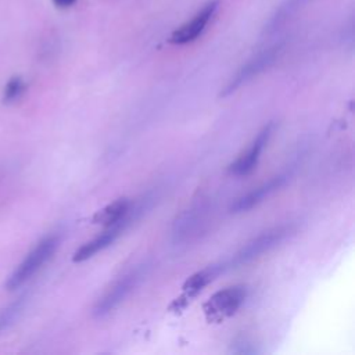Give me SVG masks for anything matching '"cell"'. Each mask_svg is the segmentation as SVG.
I'll return each mask as SVG.
<instances>
[{
	"mask_svg": "<svg viewBox=\"0 0 355 355\" xmlns=\"http://www.w3.org/2000/svg\"><path fill=\"white\" fill-rule=\"evenodd\" d=\"M60 243L58 236H47L36 244V247L24 258L6 282V288L12 291L26 283L55 252Z\"/></svg>",
	"mask_w": 355,
	"mask_h": 355,
	"instance_id": "obj_1",
	"label": "cell"
},
{
	"mask_svg": "<svg viewBox=\"0 0 355 355\" xmlns=\"http://www.w3.org/2000/svg\"><path fill=\"white\" fill-rule=\"evenodd\" d=\"M209 202L197 201L182 211L173 222L172 237L175 243H187L197 237L208 223Z\"/></svg>",
	"mask_w": 355,
	"mask_h": 355,
	"instance_id": "obj_2",
	"label": "cell"
},
{
	"mask_svg": "<svg viewBox=\"0 0 355 355\" xmlns=\"http://www.w3.org/2000/svg\"><path fill=\"white\" fill-rule=\"evenodd\" d=\"M290 232H291V226L282 225L258 234L236 252V255L232 258L229 265L239 266L258 258L263 252H268L269 250L276 247L279 243H282L290 234Z\"/></svg>",
	"mask_w": 355,
	"mask_h": 355,
	"instance_id": "obj_3",
	"label": "cell"
},
{
	"mask_svg": "<svg viewBox=\"0 0 355 355\" xmlns=\"http://www.w3.org/2000/svg\"><path fill=\"white\" fill-rule=\"evenodd\" d=\"M143 276V268H135L121 276L107 291L105 294L96 302L93 308V315L96 318H103L112 312L136 287L139 280Z\"/></svg>",
	"mask_w": 355,
	"mask_h": 355,
	"instance_id": "obj_4",
	"label": "cell"
},
{
	"mask_svg": "<svg viewBox=\"0 0 355 355\" xmlns=\"http://www.w3.org/2000/svg\"><path fill=\"white\" fill-rule=\"evenodd\" d=\"M247 297V287L243 284L226 287L216 291L205 304V313L209 319L220 320L237 312Z\"/></svg>",
	"mask_w": 355,
	"mask_h": 355,
	"instance_id": "obj_5",
	"label": "cell"
},
{
	"mask_svg": "<svg viewBox=\"0 0 355 355\" xmlns=\"http://www.w3.org/2000/svg\"><path fill=\"white\" fill-rule=\"evenodd\" d=\"M279 54V47H270L259 54H257L254 58H251L248 62H245L237 72L236 75L229 80V83L225 86V89L220 92L222 97H226L236 92L240 86L259 75L262 71H265L269 65L273 64Z\"/></svg>",
	"mask_w": 355,
	"mask_h": 355,
	"instance_id": "obj_6",
	"label": "cell"
},
{
	"mask_svg": "<svg viewBox=\"0 0 355 355\" xmlns=\"http://www.w3.org/2000/svg\"><path fill=\"white\" fill-rule=\"evenodd\" d=\"M219 8V0L207 1L201 10L186 24L172 32L168 42L172 44H187L194 42L205 29L216 10Z\"/></svg>",
	"mask_w": 355,
	"mask_h": 355,
	"instance_id": "obj_7",
	"label": "cell"
},
{
	"mask_svg": "<svg viewBox=\"0 0 355 355\" xmlns=\"http://www.w3.org/2000/svg\"><path fill=\"white\" fill-rule=\"evenodd\" d=\"M273 128H275L273 122H269L268 125H265L262 128V130L257 135V137L251 143L250 148L245 153H243L233 164L229 165V169H227L229 173H232L234 176H245L255 169L258 159L261 157V153L265 148V146L268 144V141L273 133Z\"/></svg>",
	"mask_w": 355,
	"mask_h": 355,
	"instance_id": "obj_8",
	"label": "cell"
},
{
	"mask_svg": "<svg viewBox=\"0 0 355 355\" xmlns=\"http://www.w3.org/2000/svg\"><path fill=\"white\" fill-rule=\"evenodd\" d=\"M284 182H286V175H276V176L270 178L268 182L252 189L251 191L245 193L244 196L236 198L230 205V212L240 214V212H245V211L254 208L265 197H268L269 194H272L273 191L280 189L284 184Z\"/></svg>",
	"mask_w": 355,
	"mask_h": 355,
	"instance_id": "obj_9",
	"label": "cell"
},
{
	"mask_svg": "<svg viewBox=\"0 0 355 355\" xmlns=\"http://www.w3.org/2000/svg\"><path fill=\"white\" fill-rule=\"evenodd\" d=\"M129 220H130V202L128 198H118L112 201L111 204L97 211L93 216V223H97L105 227H111L121 223L128 225Z\"/></svg>",
	"mask_w": 355,
	"mask_h": 355,
	"instance_id": "obj_10",
	"label": "cell"
},
{
	"mask_svg": "<svg viewBox=\"0 0 355 355\" xmlns=\"http://www.w3.org/2000/svg\"><path fill=\"white\" fill-rule=\"evenodd\" d=\"M125 223H121V225H115V226H111L108 227L104 233H101L100 236L94 237L93 240L85 243L83 245H80L75 252H73V257H72V261L73 262H83L89 258H92L93 255H96L97 252L103 251L104 248H107L110 244H112L115 241V239L119 236V233L125 229Z\"/></svg>",
	"mask_w": 355,
	"mask_h": 355,
	"instance_id": "obj_11",
	"label": "cell"
},
{
	"mask_svg": "<svg viewBox=\"0 0 355 355\" xmlns=\"http://www.w3.org/2000/svg\"><path fill=\"white\" fill-rule=\"evenodd\" d=\"M223 269V266H208L205 269H201L198 272H196L194 275H191L183 284V295L179 300H189L196 297L208 283H211L218 275L219 272Z\"/></svg>",
	"mask_w": 355,
	"mask_h": 355,
	"instance_id": "obj_12",
	"label": "cell"
},
{
	"mask_svg": "<svg viewBox=\"0 0 355 355\" xmlns=\"http://www.w3.org/2000/svg\"><path fill=\"white\" fill-rule=\"evenodd\" d=\"M25 301H26V297H19L18 300L11 302L7 308H4L0 312V333L4 329H7L18 318V315L22 312L25 306Z\"/></svg>",
	"mask_w": 355,
	"mask_h": 355,
	"instance_id": "obj_13",
	"label": "cell"
},
{
	"mask_svg": "<svg viewBox=\"0 0 355 355\" xmlns=\"http://www.w3.org/2000/svg\"><path fill=\"white\" fill-rule=\"evenodd\" d=\"M24 90H25V83H24L22 78H19V76H12V78L7 82V85H6V87H4V96H3V98H4V101H7V103L14 101V100H17V98L24 93Z\"/></svg>",
	"mask_w": 355,
	"mask_h": 355,
	"instance_id": "obj_14",
	"label": "cell"
},
{
	"mask_svg": "<svg viewBox=\"0 0 355 355\" xmlns=\"http://www.w3.org/2000/svg\"><path fill=\"white\" fill-rule=\"evenodd\" d=\"M54 6L58 8H68L76 3V0H53Z\"/></svg>",
	"mask_w": 355,
	"mask_h": 355,
	"instance_id": "obj_15",
	"label": "cell"
}]
</instances>
